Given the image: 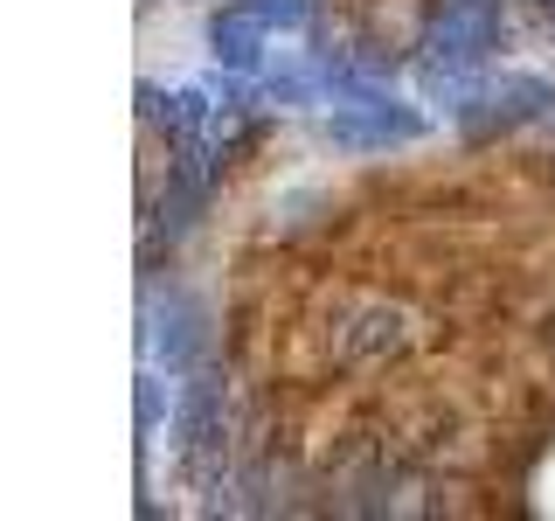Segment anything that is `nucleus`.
<instances>
[]
</instances>
